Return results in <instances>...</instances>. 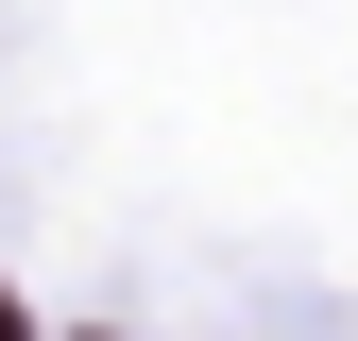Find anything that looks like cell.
Masks as SVG:
<instances>
[{
	"mask_svg": "<svg viewBox=\"0 0 358 341\" xmlns=\"http://www.w3.org/2000/svg\"><path fill=\"white\" fill-rule=\"evenodd\" d=\"M0 341H17V290H0Z\"/></svg>",
	"mask_w": 358,
	"mask_h": 341,
	"instance_id": "1",
	"label": "cell"
}]
</instances>
